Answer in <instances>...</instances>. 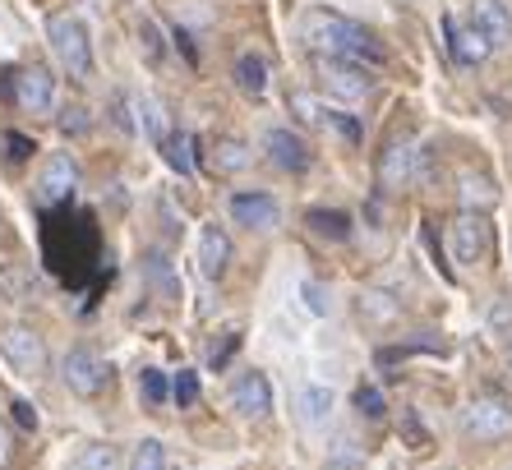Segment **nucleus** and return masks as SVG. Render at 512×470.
I'll return each mask as SVG.
<instances>
[{
    "mask_svg": "<svg viewBox=\"0 0 512 470\" xmlns=\"http://www.w3.org/2000/svg\"><path fill=\"white\" fill-rule=\"evenodd\" d=\"M300 37H305V47L314 56H337V60H356V65H383V51L374 47V37L365 33L360 24L342 19L333 10H305L300 19Z\"/></svg>",
    "mask_w": 512,
    "mask_h": 470,
    "instance_id": "obj_1",
    "label": "nucleus"
},
{
    "mask_svg": "<svg viewBox=\"0 0 512 470\" xmlns=\"http://www.w3.org/2000/svg\"><path fill=\"white\" fill-rule=\"evenodd\" d=\"M47 37H51V51H56L60 65H65L74 79H88V74H93V42H88L84 19H74V14H51Z\"/></svg>",
    "mask_w": 512,
    "mask_h": 470,
    "instance_id": "obj_2",
    "label": "nucleus"
},
{
    "mask_svg": "<svg viewBox=\"0 0 512 470\" xmlns=\"http://www.w3.org/2000/svg\"><path fill=\"white\" fill-rule=\"evenodd\" d=\"M314 74H319V88L337 102H360V97L374 93V79L365 65L356 60H337V56H314Z\"/></svg>",
    "mask_w": 512,
    "mask_h": 470,
    "instance_id": "obj_3",
    "label": "nucleus"
},
{
    "mask_svg": "<svg viewBox=\"0 0 512 470\" xmlns=\"http://www.w3.org/2000/svg\"><path fill=\"white\" fill-rule=\"evenodd\" d=\"M462 434L466 438H476V443H499V438L512 434V406L503 397H476V401H466V411H462Z\"/></svg>",
    "mask_w": 512,
    "mask_h": 470,
    "instance_id": "obj_4",
    "label": "nucleus"
},
{
    "mask_svg": "<svg viewBox=\"0 0 512 470\" xmlns=\"http://www.w3.org/2000/svg\"><path fill=\"white\" fill-rule=\"evenodd\" d=\"M60 378H65V388L74 392V397H97V392L107 388V360L97 351H88V346H74L65 360H60Z\"/></svg>",
    "mask_w": 512,
    "mask_h": 470,
    "instance_id": "obj_5",
    "label": "nucleus"
},
{
    "mask_svg": "<svg viewBox=\"0 0 512 470\" xmlns=\"http://www.w3.org/2000/svg\"><path fill=\"white\" fill-rule=\"evenodd\" d=\"M448 235H453L457 263H485L489 254H494V226H489L485 212H462V217L448 226Z\"/></svg>",
    "mask_w": 512,
    "mask_h": 470,
    "instance_id": "obj_6",
    "label": "nucleus"
},
{
    "mask_svg": "<svg viewBox=\"0 0 512 470\" xmlns=\"http://www.w3.org/2000/svg\"><path fill=\"white\" fill-rule=\"evenodd\" d=\"M443 28H448V51H453V60L457 65H466V70H476V65H485L489 60V51H494V42H489L485 33H480L476 24H457L453 14L443 19Z\"/></svg>",
    "mask_w": 512,
    "mask_h": 470,
    "instance_id": "obj_7",
    "label": "nucleus"
},
{
    "mask_svg": "<svg viewBox=\"0 0 512 470\" xmlns=\"http://www.w3.org/2000/svg\"><path fill=\"white\" fill-rule=\"evenodd\" d=\"M14 102L24 106L28 116H47L51 102H56V79H51V70L28 65V70L19 74V83H14Z\"/></svg>",
    "mask_w": 512,
    "mask_h": 470,
    "instance_id": "obj_8",
    "label": "nucleus"
},
{
    "mask_svg": "<svg viewBox=\"0 0 512 470\" xmlns=\"http://www.w3.org/2000/svg\"><path fill=\"white\" fill-rule=\"evenodd\" d=\"M5 355H10V365L24 378H37L42 369H47V346H42V337H37L33 328H10L5 332Z\"/></svg>",
    "mask_w": 512,
    "mask_h": 470,
    "instance_id": "obj_9",
    "label": "nucleus"
},
{
    "mask_svg": "<svg viewBox=\"0 0 512 470\" xmlns=\"http://www.w3.org/2000/svg\"><path fill=\"white\" fill-rule=\"evenodd\" d=\"M37 189H42V203H65L79 189V166H74L70 153H51L47 166H42V180H37Z\"/></svg>",
    "mask_w": 512,
    "mask_h": 470,
    "instance_id": "obj_10",
    "label": "nucleus"
},
{
    "mask_svg": "<svg viewBox=\"0 0 512 470\" xmlns=\"http://www.w3.org/2000/svg\"><path fill=\"white\" fill-rule=\"evenodd\" d=\"M231 217H236V226H250V231H273L277 217H282V208H277L273 194H231Z\"/></svg>",
    "mask_w": 512,
    "mask_h": 470,
    "instance_id": "obj_11",
    "label": "nucleus"
},
{
    "mask_svg": "<svg viewBox=\"0 0 512 470\" xmlns=\"http://www.w3.org/2000/svg\"><path fill=\"white\" fill-rule=\"evenodd\" d=\"M231 411L245 415V420H263V415L273 411V388H268V378L263 374L236 378V388H231Z\"/></svg>",
    "mask_w": 512,
    "mask_h": 470,
    "instance_id": "obj_12",
    "label": "nucleus"
},
{
    "mask_svg": "<svg viewBox=\"0 0 512 470\" xmlns=\"http://www.w3.org/2000/svg\"><path fill=\"white\" fill-rule=\"evenodd\" d=\"M227 263H231V235L217 222H203L199 226V272L217 282L227 272Z\"/></svg>",
    "mask_w": 512,
    "mask_h": 470,
    "instance_id": "obj_13",
    "label": "nucleus"
},
{
    "mask_svg": "<svg viewBox=\"0 0 512 470\" xmlns=\"http://www.w3.org/2000/svg\"><path fill=\"white\" fill-rule=\"evenodd\" d=\"M411 162H416V153H411V143L406 139H393L388 148H383V157H379V189L383 194H397L406 180L416 176Z\"/></svg>",
    "mask_w": 512,
    "mask_h": 470,
    "instance_id": "obj_14",
    "label": "nucleus"
},
{
    "mask_svg": "<svg viewBox=\"0 0 512 470\" xmlns=\"http://www.w3.org/2000/svg\"><path fill=\"white\" fill-rule=\"evenodd\" d=\"M471 24L494 42V51L512 42V14H508L503 0H471Z\"/></svg>",
    "mask_w": 512,
    "mask_h": 470,
    "instance_id": "obj_15",
    "label": "nucleus"
},
{
    "mask_svg": "<svg viewBox=\"0 0 512 470\" xmlns=\"http://www.w3.org/2000/svg\"><path fill=\"white\" fill-rule=\"evenodd\" d=\"M263 153L273 157V166H282V171H305V166H310V148H305V139L291 130L263 134Z\"/></svg>",
    "mask_w": 512,
    "mask_h": 470,
    "instance_id": "obj_16",
    "label": "nucleus"
},
{
    "mask_svg": "<svg viewBox=\"0 0 512 470\" xmlns=\"http://www.w3.org/2000/svg\"><path fill=\"white\" fill-rule=\"evenodd\" d=\"M457 199H462L466 212H489L499 203V189H494L489 176H480V171H462L457 176Z\"/></svg>",
    "mask_w": 512,
    "mask_h": 470,
    "instance_id": "obj_17",
    "label": "nucleus"
},
{
    "mask_svg": "<svg viewBox=\"0 0 512 470\" xmlns=\"http://www.w3.org/2000/svg\"><path fill=\"white\" fill-rule=\"evenodd\" d=\"M286 111H291L300 125H310V130H328L333 116H337V106H328L323 97H314V93H291L286 97Z\"/></svg>",
    "mask_w": 512,
    "mask_h": 470,
    "instance_id": "obj_18",
    "label": "nucleus"
},
{
    "mask_svg": "<svg viewBox=\"0 0 512 470\" xmlns=\"http://www.w3.org/2000/svg\"><path fill=\"white\" fill-rule=\"evenodd\" d=\"M305 226H310L319 240H346V235H351V217L337 208H310L305 212Z\"/></svg>",
    "mask_w": 512,
    "mask_h": 470,
    "instance_id": "obj_19",
    "label": "nucleus"
},
{
    "mask_svg": "<svg viewBox=\"0 0 512 470\" xmlns=\"http://www.w3.org/2000/svg\"><path fill=\"white\" fill-rule=\"evenodd\" d=\"M33 291H37V277L24 268V263H0V295L5 300H33Z\"/></svg>",
    "mask_w": 512,
    "mask_h": 470,
    "instance_id": "obj_20",
    "label": "nucleus"
},
{
    "mask_svg": "<svg viewBox=\"0 0 512 470\" xmlns=\"http://www.w3.org/2000/svg\"><path fill=\"white\" fill-rule=\"evenodd\" d=\"M397 314H402V305H397L388 291H365V295H360V318H365V323H374V328L397 323Z\"/></svg>",
    "mask_w": 512,
    "mask_h": 470,
    "instance_id": "obj_21",
    "label": "nucleus"
},
{
    "mask_svg": "<svg viewBox=\"0 0 512 470\" xmlns=\"http://www.w3.org/2000/svg\"><path fill=\"white\" fill-rule=\"evenodd\" d=\"M213 166L222 171V176L245 171V166H250V143H245V139H217L213 143Z\"/></svg>",
    "mask_w": 512,
    "mask_h": 470,
    "instance_id": "obj_22",
    "label": "nucleus"
},
{
    "mask_svg": "<svg viewBox=\"0 0 512 470\" xmlns=\"http://www.w3.org/2000/svg\"><path fill=\"white\" fill-rule=\"evenodd\" d=\"M236 83H240V93L263 97V88H268V65H263V56L245 51V56L236 60Z\"/></svg>",
    "mask_w": 512,
    "mask_h": 470,
    "instance_id": "obj_23",
    "label": "nucleus"
},
{
    "mask_svg": "<svg viewBox=\"0 0 512 470\" xmlns=\"http://www.w3.org/2000/svg\"><path fill=\"white\" fill-rule=\"evenodd\" d=\"M300 420L305 424H323L328 411H333V392L328 388H300Z\"/></svg>",
    "mask_w": 512,
    "mask_h": 470,
    "instance_id": "obj_24",
    "label": "nucleus"
},
{
    "mask_svg": "<svg viewBox=\"0 0 512 470\" xmlns=\"http://www.w3.org/2000/svg\"><path fill=\"white\" fill-rule=\"evenodd\" d=\"M162 153H167V162L176 166L180 176H190V171H194V139L185 130H171L167 143H162Z\"/></svg>",
    "mask_w": 512,
    "mask_h": 470,
    "instance_id": "obj_25",
    "label": "nucleus"
},
{
    "mask_svg": "<svg viewBox=\"0 0 512 470\" xmlns=\"http://www.w3.org/2000/svg\"><path fill=\"white\" fill-rule=\"evenodd\" d=\"M139 392H143V401H148V406H167V397H171V383H167V374H162V369H143L139 374Z\"/></svg>",
    "mask_w": 512,
    "mask_h": 470,
    "instance_id": "obj_26",
    "label": "nucleus"
},
{
    "mask_svg": "<svg viewBox=\"0 0 512 470\" xmlns=\"http://www.w3.org/2000/svg\"><path fill=\"white\" fill-rule=\"evenodd\" d=\"M74 470H120L116 447H107V443L84 447V452H79V461H74Z\"/></svg>",
    "mask_w": 512,
    "mask_h": 470,
    "instance_id": "obj_27",
    "label": "nucleus"
},
{
    "mask_svg": "<svg viewBox=\"0 0 512 470\" xmlns=\"http://www.w3.org/2000/svg\"><path fill=\"white\" fill-rule=\"evenodd\" d=\"M130 470H167V447L157 443V438H143V443L134 447Z\"/></svg>",
    "mask_w": 512,
    "mask_h": 470,
    "instance_id": "obj_28",
    "label": "nucleus"
},
{
    "mask_svg": "<svg viewBox=\"0 0 512 470\" xmlns=\"http://www.w3.org/2000/svg\"><path fill=\"white\" fill-rule=\"evenodd\" d=\"M139 111H143V125L153 130V139H157V143H167V134H171V130H167V111H162V106H157L153 97H143Z\"/></svg>",
    "mask_w": 512,
    "mask_h": 470,
    "instance_id": "obj_29",
    "label": "nucleus"
},
{
    "mask_svg": "<svg viewBox=\"0 0 512 470\" xmlns=\"http://www.w3.org/2000/svg\"><path fill=\"white\" fill-rule=\"evenodd\" d=\"M489 332L512 337V295H499V300L489 305Z\"/></svg>",
    "mask_w": 512,
    "mask_h": 470,
    "instance_id": "obj_30",
    "label": "nucleus"
},
{
    "mask_svg": "<svg viewBox=\"0 0 512 470\" xmlns=\"http://www.w3.org/2000/svg\"><path fill=\"white\" fill-rule=\"evenodd\" d=\"M171 397H176V406H194V401H199V374L180 369L176 383H171Z\"/></svg>",
    "mask_w": 512,
    "mask_h": 470,
    "instance_id": "obj_31",
    "label": "nucleus"
},
{
    "mask_svg": "<svg viewBox=\"0 0 512 470\" xmlns=\"http://www.w3.org/2000/svg\"><path fill=\"white\" fill-rule=\"evenodd\" d=\"M300 295H305V309H310V314H328V309H333V300H328V291H323L319 282H305L300 286Z\"/></svg>",
    "mask_w": 512,
    "mask_h": 470,
    "instance_id": "obj_32",
    "label": "nucleus"
},
{
    "mask_svg": "<svg viewBox=\"0 0 512 470\" xmlns=\"http://www.w3.org/2000/svg\"><path fill=\"white\" fill-rule=\"evenodd\" d=\"M356 411L370 415V420H379L383 415V392L379 388H356Z\"/></svg>",
    "mask_w": 512,
    "mask_h": 470,
    "instance_id": "obj_33",
    "label": "nucleus"
},
{
    "mask_svg": "<svg viewBox=\"0 0 512 470\" xmlns=\"http://www.w3.org/2000/svg\"><path fill=\"white\" fill-rule=\"evenodd\" d=\"M60 130H65V134H84L88 130V111H84V106H65V111H60Z\"/></svg>",
    "mask_w": 512,
    "mask_h": 470,
    "instance_id": "obj_34",
    "label": "nucleus"
},
{
    "mask_svg": "<svg viewBox=\"0 0 512 470\" xmlns=\"http://www.w3.org/2000/svg\"><path fill=\"white\" fill-rule=\"evenodd\" d=\"M5 148H10L14 162H24V157H33V139H28V134H5Z\"/></svg>",
    "mask_w": 512,
    "mask_h": 470,
    "instance_id": "obj_35",
    "label": "nucleus"
},
{
    "mask_svg": "<svg viewBox=\"0 0 512 470\" xmlns=\"http://www.w3.org/2000/svg\"><path fill=\"white\" fill-rule=\"evenodd\" d=\"M333 130L342 134L346 143H360V125H356V120H351V116H346V111H337V116H333Z\"/></svg>",
    "mask_w": 512,
    "mask_h": 470,
    "instance_id": "obj_36",
    "label": "nucleus"
},
{
    "mask_svg": "<svg viewBox=\"0 0 512 470\" xmlns=\"http://www.w3.org/2000/svg\"><path fill=\"white\" fill-rule=\"evenodd\" d=\"M10 411H14V424H19V429H37V411L28 406V401H14Z\"/></svg>",
    "mask_w": 512,
    "mask_h": 470,
    "instance_id": "obj_37",
    "label": "nucleus"
},
{
    "mask_svg": "<svg viewBox=\"0 0 512 470\" xmlns=\"http://www.w3.org/2000/svg\"><path fill=\"white\" fill-rule=\"evenodd\" d=\"M323 470H365V461L351 457V452H337V457H328V466Z\"/></svg>",
    "mask_w": 512,
    "mask_h": 470,
    "instance_id": "obj_38",
    "label": "nucleus"
},
{
    "mask_svg": "<svg viewBox=\"0 0 512 470\" xmlns=\"http://www.w3.org/2000/svg\"><path fill=\"white\" fill-rule=\"evenodd\" d=\"M406 438H411V452H425L429 438H425V429H420V424L411 420V415H406Z\"/></svg>",
    "mask_w": 512,
    "mask_h": 470,
    "instance_id": "obj_39",
    "label": "nucleus"
},
{
    "mask_svg": "<svg viewBox=\"0 0 512 470\" xmlns=\"http://www.w3.org/2000/svg\"><path fill=\"white\" fill-rule=\"evenodd\" d=\"M10 461H14V438H10V429L0 424V470L10 466Z\"/></svg>",
    "mask_w": 512,
    "mask_h": 470,
    "instance_id": "obj_40",
    "label": "nucleus"
},
{
    "mask_svg": "<svg viewBox=\"0 0 512 470\" xmlns=\"http://www.w3.org/2000/svg\"><path fill=\"white\" fill-rule=\"evenodd\" d=\"M143 42H148V56H162V42H157V28L153 24H148V19H143Z\"/></svg>",
    "mask_w": 512,
    "mask_h": 470,
    "instance_id": "obj_41",
    "label": "nucleus"
},
{
    "mask_svg": "<svg viewBox=\"0 0 512 470\" xmlns=\"http://www.w3.org/2000/svg\"><path fill=\"white\" fill-rule=\"evenodd\" d=\"M508 374H512V351H508Z\"/></svg>",
    "mask_w": 512,
    "mask_h": 470,
    "instance_id": "obj_42",
    "label": "nucleus"
}]
</instances>
